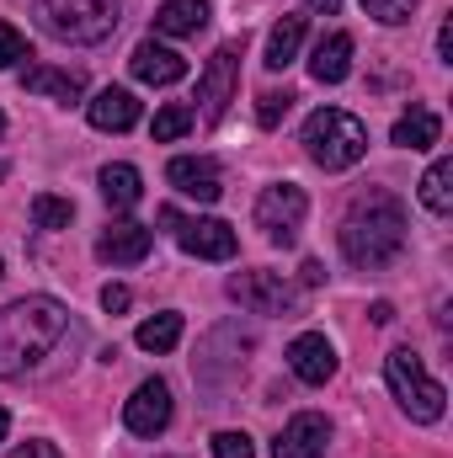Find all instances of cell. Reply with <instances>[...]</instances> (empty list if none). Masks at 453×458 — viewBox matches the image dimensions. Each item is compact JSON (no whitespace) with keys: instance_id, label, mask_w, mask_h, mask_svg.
<instances>
[{"instance_id":"cell-1","label":"cell","mask_w":453,"mask_h":458,"mask_svg":"<svg viewBox=\"0 0 453 458\" xmlns=\"http://www.w3.org/2000/svg\"><path fill=\"white\" fill-rule=\"evenodd\" d=\"M70 336V310L59 299H16L0 310V378H27L38 373Z\"/></svg>"},{"instance_id":"cell-2","label":"cell","mask_w":453,"mask_h":458,"mask_svg":"<svg viewBox=\"0 0 453 458\" xmlns=\"http://www.w3.org/2000/svg\"><path fill=\"white\" fill-rule=\"evenodd\" d=\"M337 240H341V256L352 267H363V272L389 267L406 250V203L395 192H384V187L357 192L352 208H346V219H341V229H337Z\"/></svg>"},{"instance_id":"cell-3","label":"cell","mask_w":453,"mask_h":458,"mask_svg":"<svg viewBox=\"0 0 453 458\" xmlns=\"http://www.w3.org/2000/svg\"><path fill=\"white\" fill-rule=\"evenodd\" d=\"M32 11H38L43 32H54L59 43H81V48L107 43L123 21L117 16L123 0H32Z\"/></svg>"},{"instance_id":"cell-4","label":"cell","mask_w":453,"mask_h":458,"mask_svg":"<svg viewBox=\"0 0 453 458\" xmlns=\"http://www.w3.org/2000/svg\"><path fill=\"white\" fill-rule=\"evenodd\" d=\"M304 155L321 165V171H346L368 155V128L341 107H321V113L304 117Z\"/></svg>"},{"instance_id":"cell-5","label":"cell","mask_w":453,"mask_h":458,"mask_svg":"<svg viewBox=\"0 0 453 458\" xmlns=\"http://www.w3.org/2000/svg\"><path fill=\"white\" fill-rule=\"evenodd\" d=\"M384 378H389L400 411H406L416 427H438V421H443V411H449V389L422 368V357H416L411 346H395V352L384 357Z\"/></svg>"},{"instance_id":"cell-6","label":"cell","mask_w":453,"mask_h":458,"mask_svg":"<svg viewBox=\"0 0 453 458\" xmlns=\"http://www.w3.org/2000/svg\"><path fill=\"white\" fill-rule=\"evenodd\" d=\"M229 299L251 315H294L299 310V288L283 272H235L229 277Z\"/></svg>"},{"instance_id":"cell-7","label":"cell","mask_w":453,"mask_h":458,"mask_svg":"<svg viewBox=\"0 0 453 458\" xmlns=\"http://www.w3.org/2000/svg\"><path fill=\"white\" fill-rule=\"evenodd\" d=\"M304 214H310V198H304V187H294V182H278V187H267V192L256 198V229H261L272 245H294V234L304 229Z\"/></svg>"},{"instance_id":"cell-8","label":"cell","mask_w":453,"mask_h":458,"mask_svg":"<svg viewBox=\"0 0 453 458\" xmlns=\"http://www.w3.org/2000/svg\"><path fill=\"white\" fill-rule=\"evenodd\" d=\"M235 81H240V43H225L203 64V75H198V102H203V117L209 123H219L225 107L235 102Z\"/></svg>"},{"instance_id":"cell-9","label":"cell","mask_w":453,"mask_h":458,"mask_svg":"<svg viewBox=\"0 0 453 458\" xmlns=\"http://www.w3.org/2000/svg\"><path fill=\"white\" fill-rule=\"evenodd\" d=\"M123 427H128L133 437H160V432L171 427V389H166V378H144V384L128 394Z\"/></svg>"},{"instance_id":"cell-10","label":"cell","mask_w":453,"mask_h":458,"mask_svg":"<svg viewBox=\"0 0 453 458\" xmlns=\"http://www.w3.org/2000/svg\"><path fill=\"white\" fill-rule=\"evenodd\" d=\"M176 240L187 256L198 261H229L240 250V234L225 225V219H176Z\"/></svg>"},{"instance_id":"cell-11","label":"cell","mask_w":453,"mask_h":458,"mask_svg":"<svg viewBox=\"0 0 453 458\" xmlns=\"http://www.w3.org/2000/svg\"><path fill=\"white\" fill-rule=\"evenodd\" d=\"M326 448H331V421L315 416V411H299V416L278 432L272 458H326Z\"/></svg>"},{"instance_id":"cell-12","label":"cell","mask_w":453,"mask_h":458,"mask_svg":"<svg viewBox=\"0 0 453 458\" xmlns=\"http://www.w3.org/2000/svg\"><path fill=\"white\" fill-rule=\"evenodd\" d=\"M166 182H171L182 198H192V203H219V192H225L219 165H214L209 155H176V160L166 165Z\"/></svg>"},{"instance_id":"cell-13","label":"cell","mask_w":453,"mask_h":458,"mask_svg":"<svg viewBox=\"0 0 453 458\" xmlns=\"http://www.w3.org/2000/svg\"><path fill=\"white\" fill-rule=\"evenodd\" d=\"M128 70H133V81H144V86H176V81H187V59H182L176 48L155 43V38H144V43L128 54Z\"/></svg>"},{"instance_id":"cell-14","label":"cell","mask_w":453,"mask_h":458,"mask_svg":"<svg viewBox=\"0 0 453 458\" xmlns=\"http://www.w3.org/2000/svg\"><path fill=\"white\" fill-rule=\"evenodd\" d=\"M288 368H294L299 384H326L337 373V346L326 342L321 331H304V336H294V346H288Z\"/></svg>"},{"instance_id":"cell-15","label":"cell","mask_w":453,"mask_h":458,"mask_svg":"<svg viewBox=\"0 0 453 458\" xmlns=\"http://www.w3.org/2000/svg\"><path fill=\"white\" fill-rule=\"evenodd\" d=\"M150 245H155V234L144 225H133V219H117V225L102 229V240H97V256L102 261H113V267H133V261H144L150 256Z\"/></svg>"},{"instance_id":"cell-16","label":"cell","mask_w":453,"mask_h":458,"mask_svg":"<svg viewBox=\"0 0 453 458\" xmlns=\"http://www.w3.org/2000/svg\"><path fill=\"white\" fill-rule=\"evenodd\" d=\"M91 117V128H102V133H128L133 123H139V97L128 91V86H107V91H97V102L86 107Z\"/></svg>"},{"instance_id":"cell-17","label":"cell","mask_w":453,"mask_h":458,"mask_svg":"<svg viewBox=\"0 0 453 458\" xmlns=\"http://www.w3.org/2000/svg\"><path fill=\"white\" fill-rule=\"evenodd\" d=\"M21 91L54 97V102H81L86 75H81V70H54V64H32V70H21Z\"/></svg>"},{"instance_id":"cell-18","label":"cell","mask_w":453,"mask_h":458,"mask_svg":"<svg viewBox=\"0 0 453 458\" xmlns=\"http://www.w3.org/2000/svg\"><path fill=\"white\" fill-rule=\"evenodd\" d=\"M310 75H315L321 86H341V81L352 75V32H331V38L315 43V54H310Z\"/></svg>"},{"instance_id":"cell-19","label":"cell","mask_w":453,"mask_h":458,"mask_svg":"<svg viewBox=\"0 0 453 458\" xmlns=\"http://www.w3.org/2000/svg\"><path fill=\"white\" fill-rule=\"evenodd\" d=\"M209 27V0H166L155 11V32L160 38H192Z\"/></svg>"},{"instance_id":"cell-20","label":"cell","mask_w":453,"mask_h":458,"mask_svg":"<svg viewBox=\"0 0 453 458\" xmlns=\"http://www.w3.org/2000/svg\"><path fill=\"white\" fill-rule=\"evenodd\" d=\"M400 149H432L438 139H443V117L432 113V107H411V113L395 123V133H389Z\"/></svg>"},{"instance_id":"cell-21","label":"cell","mask_w":453,"mask_h":458,"mask_svg":"<svg viewBox=\"0 0 453 458\" xmlns=\"http://www.w3.org/2000/svg\"><path fill=\"white\" fill-rule=\"evenodd\" d=\"M299 43H304V16H283L272 32H267V70H288L299 59Z\"/></svg>"},{"instance_id":"cell-22","label":"cell","mask_w":453,"mask_h":458,"mask_svg":"<svg viewBox=\"0 0 453 458\" xmlns=\"http://www.w3.org/2000/svg\"><path fill=\"white\" fill-rule=\"evenodd\" d=\"M102 198H107V208H117V214L133 208L144 198V176L133 165H123V160L117 165H102Z\"/></svg>"},{"instance_id":"cell-23","label":"cell","mask_w":453,"mask_h":458,"mask_svg":"<svg viewBox=\"0 0 453 458\" xmlns=\"http://www.w3.org/2000/svg\"><path fill=\"white\" fill-rule=\"evenodd\" d=\"M422 208L427 214H449L453 208V160L449 155H438L427 165V176H422Z\"/></svg>"},{"instance_id":"cell-24","label":"cell","mask_w":453,"mask_h":458,"mask_svg":"<svg viewBox=\"0 0 453 458\" xmlns=\"http://www.w3.org/2000/svg\"><path fill=\"white\" fill-rule=\"evenodd\" d=\"M133 342L144 346V352H176V342H182V315H150L133 331Z\"/></svg>"},{"instance_id":"cell-25","label":"cell","mask_w":453,"mask_h":458,"mask_svg":"<svg viewBox=\"0 0 453 458\" xmlns=\"http://www.w3.org/2000/svg\"><path fill=\"white\" fill-rule=\"evenodd\" d=\"M75 219V203L70 198H54V192H38L32 198V225L38 229H70Z\"/></svg>"},{"instance_id":"cell-26","label":"cell","mask_w":453,"mask_h":458,"mask_svg":"<svg viewBox=\"0 0 453 458\" xmlns=\"http://www.w3.org/2000/svg\"><path fill=\"white\" fill-rule=\"evenodd\" d=\"M192 107H182V102H171V107H160L155 123H150V133H155V144H171V139H182L187 128H192Z\"/></svg>"},{"instance_id":"cell-27","label":"cell","mask_w":453,"mask_h":458,"mask_svg":"<svg viewBox=\"0 0 453 458\" xmlns=\"http://www.w3.org/2000/svg\"><path fill=\"white\" fill-rule=\"evenodd\" d=\"M288 107H294V91H261L256 97V123L261 128H278L288 117Z\"/></svg>"},{"instance_id":"cell-28","label":"cell","mask_w":453,"mask_h":458,"mask_svg":"<svg viewBox=\"0 0 453 458\" xmlns=\"http://www.w3.org/2000/svg\"><path fill=\"white\" fill-rule=\"evenodd\" d=\"M363 11H368L373 21H384V27H400V21L416 16V0H363Z\"/></svg>"},{"instance_id":"cell-29","label":"cell","mask_w":453,"mask_h":458,"mask_svg":"<svg viewBox=\"0 0 453 458\" xmlns=\"http://www.w3.org/2000/svg\"><path fill=\"white\" fill-rule=\"evenodd\" d=\"M16 59H27V38L11 21H0V70H11Z\"/></svg>"},{"instance_id":"cell-30","label":"cell","mask_w":453,"mask_h":458,"mask_svg":"<svg viewBox=\"0 0 453 458\" xmlns=\"http://www.w3.org/2000/svg\"><path fill=\"white\" fill-rule=\"evenodd\" d=\"M214 458H256V448H251L245 432H219L214 437Z\"/></svg>"},{"instance_id":"cell-31","label":"cell","mask_w":453,"mask_h":458,"mask_svg":"<svg viewBox=\"0 0 453 458\" xmlns=\"http://www.w3.org/2000/svg\"><path fill=\"white\" fill-rule=\"evenodd\" d=\"M128 304H133V293H128L123 283H107V288H102V310H107V315H123Z\"/></svg>"},{"instance_id":"cell-32","label":"cell","mask_w":453,"mask_h":458,"mask_svg":"<svg viewBox=\"0 0 453 458\" xmlns=\"http://www.w3.org/2000/svg\"><path fill=\"white\" fill-rule=\"evenodd\" d=\"M438 59H443V64H453V21H443V27H438Z\"/></svg>"},{"instance_id":"cell-33","label":"cell","mask_w":453,"mask_h":458,"mask_svg":"<svg viewBox=\"0 0 453 458\" xmlns=\"http://www.w3.org/2000/svg\"><path fill=\"white\" fill-rule=\"evenodd\" d=\"M11 458H59V448L54 443H27V448H16Z\"/></svg>"},{"instance_id":"cell-34","label":"cell","mask_w":453,"mask_h":458,"mask_svg":"<svg viewBox=\"0 0 453 458\" xmlns=\"http://www.w3.org/2000/svg\"><path fill=\"white\" fill-rule=\"evenodd\" d=\"M299 272H304V283H310V288H321V283H326V267H321V261H304Z\"/></svg>"},{"instance_id":"cell-35","label":"cell","mask_w":453,"mask_h":458,"mask_svg":"<svg viewBox=\"0 0 453 458\" xmlns=\"http://www.w3.org/2000/svg\"><path fill=\"white\" fill-rule=\"evenodd\" d=\"M368 315H373V326H389V320H395V304H384V299H379Z\"/></svg>"},{"instance_id":"cell-36","label":"cell","mask_w":453,"mask_h":458,"mask_svg":"<svg viewBox=\"0 0 453 458\" xmlns=\"http://www.w3.org/2000/svg\"><path fill=\"white\" fill-rule=\"evenodd\" d=\"M304 5H310L315 16H337V11H341V0H304Z\"/></svg>"},{"instance_id":"cell-37","label":"cell","mask_w":453,"mask_h":458,"mask_svg":"<svg viewBox=\"0 0 453 458\" xmlns=\"http://www.w3.org/2000/svg\"><path fill=\"white\" fill-rule=\"evenodd\" d=\"M5 432H11V416H5V411H0V443H5Z\"/></svg>"},{"instance_id":"cell-38","label":"cell","mask_w":453,"mask_h":458,"mask_svg":"<svg viewBox=\"0 0 453 458\" xmlns=\"http://www.w3.org/2000/svg\"><path fill=\"white\" fill-rule=\"evenodd\" d=\"M0 182H5V160H0Z\"/></svg>"},{"instance_id":"cell-39","label":"cell","mask_w":453,"mask_h":458,"mask_svg":"<svg viewBox=\"0 0 453 458\" xmlns=\"http://www.w3.org/2000/svg\"><path fill=\"white\" fill-rule=\"evenodd\" d=\"M0 133H5V113H0Z\"/></svg>"}]
</instances>
